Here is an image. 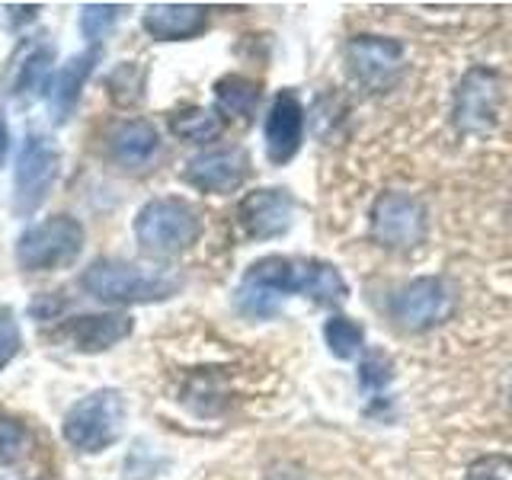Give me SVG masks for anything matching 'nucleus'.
<instances>
[{
    "label": "nucleus",
    "instance_id": "obj_1",
    "mask_svg": "<svg viewBox=\"0 0 512 480\" xmlns=\"http://www.w3.org/2000/svg\"><path fill=\"white\" fill-rule=\"evenodd\" d=\"M288 295H304L324 308H340L349 298V285L340 269L311 256H263L256 260L234 292V308L244 317H276Z\"/></svg>",
    "mask_w": 512,
    "mask_h": 480
},
{
    "label": "nucleus",
    "instance_id": "obj_2",
    "mask_svg": "<svg viewBox=\"0 0 512 480\" xmlns=\"http://www.w3.org/2000/svg\"><path fill=\"white\" fill-rule=\"evenodd\" d=\"M80 285L103 304H151L180 292L183 276L176 269L132 260H96L84 269Z\"/></svg>",
    "mask_w": 512,
    "mask_h": 480
},
{
    "label": "nucleus",
    "instance_id": "obj_3",
    "mask_svg": "<svg viewBox=\"0 0 512 480\" xmlns=\"http://www.w3.org/2000/svg\"><path fill=\"white\" fill-rule=\"evenodd\" d=\"M199 237L202 215L186 199L160 196L144 202L141 212L135 215V240L154 260H170V256L186 253L192 244H199Z\"/></svg>",
    "mask_w": 512,
    "mask_h": 480
},
{
    "label": "nucleus",
    "instance_id": "obj_4",
    "mask_svg": "<svg viewBox=\"0 0 512 480\" xmlns=\"http://www.w3.org/2000/svg\"><path fill=\"white\" fill-rule=\"evenodd\" d=\"M125 420H128V404L122 391L116 388H100L87 394L84 400L64 413L61 432L68 439L71 448L84 455H100L109 445H116L125 432Z\"/></svg>",
    "mask_w": 512,
    "mask_h": 480
},
{
    "label": "nucleus",
    "instance_id": "obj_5",
    "mask_svg": "<svg viewBox=\"0 0 512 480\" xmlns=\"http://www.w3.org/2000/svg\"><path fill=\"white\" fill-rule=\"evenodd\" d=\"M87 244L84 224L71 215H52L45 221L29 224L16 237V263L26 272H52L68 269L80 260Z\"/></svg>",
    "mask_w": 512,
    "mask_h": 480
},
{
    "label": "nucleus",
    "instance_id": "obj_6",
    "mask_svg": "<svg viewBox=\"0 0 512 480\" xmlns=\"http://www.w3.org/2000/svg\"><path fill=\"white\" fill-rule=\"evenodd\" d=\"M61 170V154L45 135L32 132L23 141V151L16 157V173H13V215L16 218H32L45 205L48 192H52Z\"/></svg>",
    "mask_w": 512,
    "mask_h": 480
},
{
    "label": "nucleus",
    "instance_id": "obj_7",
    "mask_svg": "<svg viewBox=\"0 0 512 480\" xmlns=\"http://www.w3.org/2000/svg\"><path fill=\"white\" fill-rule=\"evenodd\" d=\"M52 64H55V42L48 39V32L23 36L4 64L0 90H4V96L16 106H26L39 90L45 93L48 77H52Z\"/></svg>",
    "mask_w": 512,
    "mask_h": 480
},
{
    "label": "nucleus",
    "instance_id": "obj_8",
    "mask_svg": "<svg viewBox=\"0 0 512 480\" xmlns=\"http://www.w3.org/2000/svg\"><path fill=\"white\" fill-rule=\"evenodd\" d=\"M372 234L388 250H413L426 237V208L410 192L388 189L372 205Z\"/></svg>",
    "mask_w": 512,
    "mask_h": 480
},
{
    "label": "nucleus",
    "instance_id": "obj_9",
    "mask_svg": "<svg viewBox=\"0 0 512 480\" xmlns=\"http://www.w3.org/2000/svg\"><path fill=\"white\" fill-rule=\"evenodd\" d=\"M455 311V288L442 276H426L410 282L394 301V320L397 327L410 333H423L445 324Z\"/></svg>",
    "mask_w": 512,
    "mask_h": 480
},
{
    "label": "nucleus",
    "instance_id": "obj_10",
    "mask_svg": "<svg viewBox=\"0 0 512 480\" xmlns=\"http://www.w3.org/2000/svg\"><path fill=\"white\" fill-rule=\"evenodd\" d=\"M298 202L288 189H253L237 205V224L250 240H272L292 231Z\"/></svg>",
    "mask_w": 512,
    "mask_h": 480
},
{
    "label": "nucleus",
    "instance_id": "obj_11",
    "mask_svg": "<svg viewBox=\"0 0 512 480\" xmlns=\"http://www.w3.org/2000/svg\"><path fill=\"white\" fill-rule=\"evenodd\" d=\"M250 176V154L244 148H212L202 151L183 167V183L208 192V196H224L237 192Z\"/></svg>",
    "mask_w": 512,
    "mask_h": 480
},
{
    "label": "nucleus",
    "instance_id": "obj_12",
    "mask_svg": "<svg viewBox=\"0 0 512 480\" xmlns=\"http://www.w3.org/2000/svg\"><path fill=\"white\" fill-rule=\"evenodd\" d=\"M503 103V84L496 71L474 68L464 74L455 90V122L461 132H484L496 125V112Z\"/></svg>",
    "mask_w": 512,
    "mask_h": 480
},
{
    "label": "nucleus",
    "instance_id": "obj_13",
    "mask_svg": "<svg viewBox=\"0 0 512 480\" xmlns=\"http://www.w3.org/2000/svg\"><path fill=\"white\" fill-rule=\"evenodd\" d=\"M100 61H103V48L90 45V48H84V52L71 55L61 68L52 71L42 96H45L48 116H52L55 125H64L74 116V109L80 103V93H84V84L90 80V74L96 71V64Z\"/></svg>",
    "mask_w": 512,
    "mask_h": 480
},
{
    "label": "nucleus",
    "instance_id": "obj_14",
    "mask_svg": "<svg viewBox=\"0 0 512 480\" xmlns=\"http://www.w3.org/2000/svg\"><path fill=\"white\" fill-rule=\"evenodd\" d=\"M266 135V157L276 167H285L288 160H295L304 141V106L295 90H279L276 100L269 106V116L263 125Z\"/></svg>",
    "mask_w": 512,
    "mask_h": 480
},
{
    "label": "nucleus",
    "instance_id": "obj_15",
    "mask_svg": "<svg viewBox=\"0 0 512 480\" xmlns=\"http://www.w3.org/2000/svg\"><path fill=\"white\" fill-rule=\"evenodd\" d=\"M349 68L365 87L381 90L397 77L400 64H404V45L388 36H356L349 39Z\"/></svg>",
    "mask_w": 512,
    "mask_h": 480
},
{
    "label": "nucleus",
    "instance_id": "obj_16",
    "mask_svg": "<svg viewBox=\"0 0 512 480\" xmlns=\"http://www.w3.org/2000/svg\"><path fill=\"white\" fill-rule=\"evenodd\" d=\"M141 26L157 42H186L208 29V7L202 4H151Z\"/></svg>",
    "mask_w": 512,
    "mask_h": 480
},
{
    "label": "nucleus",
    "instance_id": "obj_17",
    "mask_svg": "<svg viewBox=\"0 0 512 480\" xmlns=\"http://www.w3.org/2000/svg\"><path fill=\"white\" fill-rule=\"evenodd\" d=\"M135 330V320L128 314H87V317H74L64 336L71 340L74 349L80 352H106L116 343L128 340Z\"/></svg>",
    "mask_w": 512,
    "mask_h": 480
},
{
    "label": "nucleus",
    "instance_id": "obj_18",
    "mask_svg": "<svg viewBox=\"0 0 512 480\" xmlns=\"http://www.w3.org/2000/svg\"><path fill=\"white\" fill-rule=\"evenodd\" d=\"M157 148H160V135L148 119H125L109 135V157L128 170L151 164Z\"/></svg>",
    "mask_w": 512,
    "mask_h": 480
},
{
    "label": "nucleus",
    "instance_id": "obj_19",
    "mask_svg": "<svg viewBox=\"0 0 512 480\" xmlns=\"http://www.w3.org/2000/svg\"><path fill=\"white\" fill-rule=\"evenodd\" d=\"M215 103L224 116L250 122L256 106H260V84L244 74H224L215 80Z\"/></svg>",
    "mask_w": 512,
    "mask_h": 480
},
{
    "label": "nucleus",
    "instance_id": "obj_20",
    "mask_svg": "<svg viewBox=\"0 0 512 480\" xmlns=\"http://www.w3.org/2000/svg\"><path fill=\"white\" fill-rule=\"evenodd\" d=\"M221 116L215 109L205 106H186L180 112L170 116V132L180 141H192V144H208L221 135Z\"/></svg>",
    "mask_w": 512,
    "mask_h": 480
},
{
    "label": "nucleus",
    "instance_id": "obj_21",
    "mask_svg": "<svg viewBox=\"0 0 512 480\" xmlns=\"http://www.w3.org/2000/svg\"><path fill=\"white\" fill-rule=\"evenodd\" d=\"M324 343L336 359H356L365 346V330L352 317H330L324 324Z\"/></svg>",
    "mask_w": 512,
    "mask_h": 480
},
{
    "label": "nucleus",
    "instance_id": "obj_22",
    "mask_svg": "<svg viewBox=\"0 0 512 480\" xmlns=\"http://www.w3.org/2000/svg\"><path fill=\"white\" fill-rule=\"evenodd\" d=\"M125 4H84L80 7V32L90 45H100V39L125 16Z\"/></svg>",
    "mask_w": 512,
    "mask_h": 480
},
{
    "label": "nucleus",
    "instance_id": "obj_23",
    "mask_svg": "<svg viewBox=\"0 0 512 480\" xmlns=\"http://www.w3.org/2000/svg\"><path fill=\"white\" fill-rule=\"evenodd\" d=\"M106 87H109V96L119 106H135V103H141V96H144V71L138 68L135 61H125L109 74Z\"/></svg>",
    "mask_w": 512,
    "mask_h": 480
},
{
    "label": "nucleus",
    "instance_id": "obj_24",
    "mask_svg": "<svg viewBox=\"0 0 512 480\" xmlns=\"http://www.w3.org/2000/svg\"><path fill=\"white\" fill-rule=\"evenodd\" d=\"M32 452V432L10 420V416H0V464H20Z\"/></svg>",
    "mask_w": 512,
    "mask_h": 480
},
{
    "label": "nucleus",
    "instance_id": "obj_25",
    "mask_svg": "<svg viewBox=\"0 0 512 480\" xmlns=\"http://www.w3.org/2000/svg\"><path fill=\"white\" fill-rule=\"evenodd\" d=\"M391 359L381 356V352H375V356H368L362 365H359V384L365 394H381L384 388H388V381L394 378L391 375Z\"/></svg>",
    "mask_w": 512,
    "mask_h": 480
},
{
    "label": "nucleus",
    "instance_id": "obj_26",
    "mask_svg": "<svg viewBox=\"0 0 512 480\" xmlns=\"http://www.w3.org/2000/svg\"><path fill=\"white\" fill-rule=\"evenodd\" d=\"M23 346V333L16 324V314L10 308H0V372L16 359V352Z\"/></svg>",
    "mask_w": 512,
    "mask_h": 480
},
{
    "label": "nucleus",
    "instance_id": "obj_27",
    "mask_svg": "<svg viewBox=\"0 0 512 480\" xmlns=\"http://www.w3.org/2000/svg\"><path fill=\"white\" fill-rule=\"evenodd\" d=\"M464 480H512V458L509 455H484L477 458Z\"/></svg>",
    "mask_w": 512,
    "mask_h": 480
},
{
    "label": "nucleus",
    "instance_id": "obj_28",
    "mask_svg": "<svg viewBox=\"0 0 512 480\" xmlns=\"http://www.w3.org/2000/svg\"><path fill=\"white\" fill-rule=\"evenodd\" d=\"M36 13H39L36 4H13V7H7V29L10 32H20L26 23L36 20Z\"/></svg>",
    "mask_w": 512,
    "mask_h": 480
},
{
    "label": "nucleus",
    "instance_id": "obj_29",
    "mask_svg": "<svg viewBox=\"0 0 512 480\" xmlns=\"http://www.w3.org/2000/svg\"><path fill=\"white\" fill-rule=\"evenodd\" d=\"M7 154H10V125H7V112L0 109V167H4Z\"/></svg>",
    "mask_w": 512,
    "mask_h": 480
}]
</instances>
